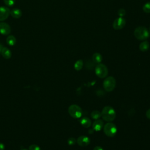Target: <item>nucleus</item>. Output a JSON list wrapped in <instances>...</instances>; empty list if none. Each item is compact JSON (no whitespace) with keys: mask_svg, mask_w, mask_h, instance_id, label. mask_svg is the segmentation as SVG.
Returning <instances> with one entry per match:
<instances>
[{"mask_svg":"<svg viewBox=\"0 0 150 150\" xmlns=\"http://www.w3.org/2000/svg\"><path fill=\"white\" fill-rule=\"evenodd\" d=\"M10 15L15 19H19L22 16V12L20 9L14 8L11 11Z\"/></svg>","mask_w":150,"mask_h":150,"instance_id":"12","label":"nucleus"},{"mask_svg":"<svg viewBox=\"0 0 150 150\" xmlns=\"http://www.w3.org/2000/svg\"><path fill=\"white\" fill-rule=\"evenodd\" d=\"M149 34H150V28H149Z\"/></svg>","mask_w":150,"mask_h":150,"instance_id":"30","label":"nucleus"},{"mask_svg":"<svg viewBox=\"0 0 150 150\" xmlns=\"http://www.w3.org/2000/svg\"><path fill=\"white\" fill-rule=\"evenodd\" d=\"M29 150H40V148L36 144H32L29 146Z\"/></svg>","mask_w":150,"mask_h":150,"instance_id":"23","label":"nucleus"},{"mask_svg":"<svg viewBox=\"0 0 150 150\" xmlns=\"http://www.w3.org/2000/svg\"><path fill=\"white\" fill-rule=\"evenodd\" d=\"M134 36L139 40H144L149 36V32L145 26H138L136 28L134 32Z\"/></svg>","mask_w":150,"mask_h":150,"instance_id":"2","label":"nucleus"},{"mask_svg":"<svg viewBox=\"0 0 150 150\" xmlns=\"http://www.w3.org/2000/svg\"><path fill=\"white\" fill-rule=\"evenodd\" d=\"M5 145L2 143V142H0V150H5Z\"/></svg>","mask_w":150,"mask_h":150,"instance_id":"27","label":"nucleus"},{"mask_svg":"<svg viewBox=\"0 0 150 150\" xmlns=\"http://www.w3.org/2000/svg\"><path fill=\"white\" fill-rule=\"evenodd\" d=\"M80 124L84 128H89L91 125V121L88 117H83L80 120Z\"/></svg>","mask_w":150,"mask_h":150,"instance_id":"14","label":"nucleus"},{"mask_svg":"<svg viewBox=\"0 0 150 150\" xmlns=\"http://www.w3.org/2000/svg\"><path fill=\"white\" fill-rule=\"evenodd\" d=\"M103 126H104V122L101 120H100V119L96 120L92 124L93 129L96 131H100L103 128Z\"/></svg>","mask_w":150,"mask_h":150,"instance_id":"11","label":"nucleus"},{"mask_svg":"<svg viewBox=\"0 0 150 150\" xmlns=\"http://www.w3.org/2000/svg\"><path fill=\"white\" fill-rule=\"evenodd\" d=\"M125 11L124 9H120L118 11V15H119L120 17H123L124 16H125Z\"/></svg>","mask_w":150,"mask_h":150,"instance_id":"24","label":"nucleus"},{"mask_svg":"<svg viewBox=\"0 0 150 150\" xmlns=\"http://www.w3.org/2000/svg\"><path fill=\"white\" fill-rule=\"evenodd\" d=\"M1 54H2V57L6 59H9L12 56L11 51L6 47H4L2 48Z\"/></svg>","mask_w":150,"mask_h":150,"instance_id":"13","label":"nucleus"},{"mask_svg":"<svg viewBox=\"0 0 150 150\" xmlns=\"http://www.w3.org/2000/svg\"><path fill=\"white\" fill-rule=\"evenodd\" d=\"M93 150H104L103 148L100 146H96L94 148Z\"/></svg>","mask_w":150,"mask_h":150,"instance_id":"26","label":"nucleus"},{"mask_svg":"<svg viewBox=\"0 0 150 150\" xmlns=\"http://www.w3.org/2000/svg\"><path fill=\"white\" fill-rule=\"evenodd\" d=\"M92 60L94 63L99 64L103 60V57L101 54L99 53H94L92 57Z\"/></svg>","mask_w":150,"mask_h":150,"instance_id":"15","label":"nucleus"},{"mask_svg":"<svg viewBox=\"0 0 150 150\" xmlns=\"http://www.w3.org/2000/svg\"><path fill=\"white\" fill-rule=\"evenodd\" d=\"M7 44L9 46H13L16 44V39L13 35H9L6 39Z\"/></svg>","mask_w":150,"mask_h":150,"instance_id":"17","label":"nucleus"},{"mask_svg":"<svg viewBox=\"0 0 150 150\" xmlns=\"http://www.w3.org/2000/svg\"><path fill=\"white\" fill-rule=\"evenodd\" d=\"M4 2L8 6H12L15 3V0H4Z\"/></svg>","mask_w":150,"mask_h":150,"instance_id":"21","label":"nucleus"},{"mask_svg":"<svg viewBox=\"0 0 150 150\" xmlns=\"http://www.w3.org/2000/svg\"><path fill=\"white\" fill-rule=\"evenodd\" d=\"M149 42L147 41H143L139 44V50L143 52H146L149 49Z\"/></svg>","mask_w":150,"mask_h":150,"instance_id":"16","label":"nucleus"},{"mask_svg":"<svg viewBox=\"0 0 150 150\" xmlns=\"http://www.w3.org/2000/svg\"><path fill=\"white\" fill-rule=\"evenodd\" d=\"M3 47H4V46H2V45L1 43H0V53H1V51H2V49Z\"/></svg>","mask_w":150,"mask_h":150,"instance_id":"28","label":"nucleus"},{"mask_svg":"<svg viewBox=\"0 0 150 150\" xmlns=\"http://www.w3.org/2000/svg\"><path fill=\"white\" fill-rule=\"evenodd\" d=\"M142 9L145 13H150V2L145 3L142 6Z\"/></svg>","mask_w":150,"mask_h":150,"instance_id":"20","label":"nucleus"},{"mask_svg":"<svg viewBox=\"0 0 150 150\" xmlns=\"http://www.w3.org/2000/svg\"><path fill=\"white\" fill-rule=\"evenodd\" d=\"M95 73L99 78L104 79L106 77L108 73L107 67L102 63L98 64L95 67Z\"/></svg>","mask_w":150,"mask_h":150,"instance_id":"6","label":"nucleus"},{"mask_svg":"<svg viewBox=\"0 0 150 150\" xmlns=\"http://www.w3.org/2000/svg\"><path fill=\"white\" fill-rule=\"evenodd\" d=\"M76 142L80 146L84 147V146H87L90 144V139L88 137L82 135V136L79 137L77 138V139L76 140Z\"/></svg>","mask_w":150,"mask_h":150,"instance_id":"10","label":"nucleus"},{"mask_svg":"<svg viewBox=\"0 0 150 150\" xmlns=\"http://www.w3.org/2000/svg\"><path fill=\"white\" fill-rule=\"evenodd\" d=\"M91 117L94 120L99 119L101 117V112L98 110H93L91 113Z\"/></svg>","mask_w":150,"mask_h":150,"instance_id":"18","label":"nucleus"},{"mask_svg":"<svg viewBox=\"0 0 150 150\" xmlns=\"http://www.w3.org/2000/svg\"><path fill=\"white\" fill-rule=\"evenodd\" d=\"M116 116L115 110L111 106L104 107L101 111L103 119L107 122H111L114 120Z\"/></svg>","mask_w":150,"mask_h":150,"instance_id":"1","label":"nucleus"},{"mask_svg":"<svg viewBox=\"0 0 150 150\" xmlns=\"http://www.w3.org/2000/svg\"><path fill=\"white\" fill-rule=\"evenodd\" d=\"M76 143V139L74 138L71 137V138H68V139H67V144L69 145H73Z\"/></svg>","mask_w":150,"mask_h":150,"instance_id":"22","label":"nucleus"},{"mask_svg":"<svg viewBox=\"0 0 150 150\" xmlns=\"http://www.w3.org/2000/svg\"><path fill=\"white\" fill-rule=\"evenodd\" d=\"M116 81L112 76H109L106 77L103 81V87L104 90L107 92L112 91L115 87Z\"/></svg>","mask_w":150,"mask_h":150,"instance_id":"4","label":"nucleus"},{"mask_svg":"<svg viewBox=\"0 0 150 150\" xmlns=\"http://www.w3.org/2000/svg\"><path fill=\"white\" fill-rule=\"evenodd\" d=\"M11 32V26L7 23L0 22V33L3 35H8Z\"/></svg>","mask_w":150,"mask_h":150,"instance_id":"9","label":"nucleus"},{"mask_svg":"<svg viewBox=\"0 0 150 150\" xmlns=\"http://www.w3.org/2000/svg\"><path fill=\"white\" fill-rule=\"evenodd\" d=\"M126 23V21L122 17H119L116 18L112 23V27L115 30H120L122 29Z\"/></svg>","mask_w":150,"mask_h":150,"instance_id":"7","label":"nucleus"},{"mask_svg":"<svg viewBox=\"0 0 150 150\" xmlns=\"http://www.w3.org/2000/svg\"><path fill=\"white\" fill-rule=\"evenodd\" d=\"M146 117L150 120V108L146 111Z\"/></svg>","mask_w":150,"mask_h":150,"instance_id":"25","label":"nucleus"},{"mask_svg":"<svg viewBox=\"0 0 150 150\" xmlns=\"http://www.w3.org/2000/svg\"><path fill=\"white\" fill-rule=\"evenodd\" d=\"M104 132L105 134L109 137H113L117 132L116 125L111 122H108L104 126Z\"/></svg>","mask_w":150,"mask_h":150,"instance_id":"5","label":"nucleus"},{"mask_svg":"<svg viewBox=\"0 0 150 150\" xmlns=\"http://www.w3.org/2000/svg\"><path fill=\"white\" fill-rule=\"evenodd\" d=\"M69 115L74 118H79L81 117L83 111L80 106L77 104H72L68 108Z\"/></svg>","mask_w":150,"mask_h":150,"instance_id":"3","label":"nucleus"},{"mask_svg":"<svg viewBox=\"0 0 150 150\" xmlns=\"http://www.w3.org/2000/svg\"><path fill=\"white\" fill-rule=\"evenodd\" d=\"M11 11L6 6H0V22L6 20L10 15Z\"/></svg>","mask_w":150,"mask_h":150,"instance_id":"8","label":"nucleus"},{"mask_svg":"<svg viewBox=\"0 0 150 150\" xmlns=\"http://www.w3.org/2000/svg\"><path fill=\"white\" fill-rule=\"evenodd\" d=\"M83 66V62L82 60H78L77 61H76L74 63V67L75 69L76 70L79 71L80 70Z\"/></svg>","mask_w":150,"mask_h":150,"instance_id":"19","label":"nucleus"},{"mask_svg":"<svg viewBox=\"0 0 150 150\" xmlns=\"http://www.w3.org/2000/svg\"><path fill=\"white\" fill-rule=\"evenodd\" d=\"M20 150H27V149H25V148H22V149H21Z\"/></svg>","mask_w":150,"mask_h":150,"instance_id":"29","label":"nucleus"}]
</instances>
